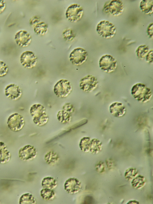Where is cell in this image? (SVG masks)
<instances>
[{"label": "cell", "instance_id": "27", "mask_svg": "<svg viewBox=\"0 0 153 204\" xmlns=\"http://www.w3.org/2000/svg\"><path fill=\"white\" fill-rule=\"evenodd\" d=\"M41 196L42 198L46 200H50L53 199L55 194L53 190L43 188L40 191Z\"/></svg>", "mask_w": 153, "mask_h": 204}, {"label": "cell", "instance_id": "13", "mask_svg": "<svg viewBox=\"0 0 153 204\" xmlns=\"http://www.w3.org/2000/svg\"><path fill=\"white\" fill-rule=\"evenodd\" d=\"M14 39L16 44L21 47L28 46L31 41V36L27 31L22 30L16 34Z\"/></svg>", "mask_w": 153, "mask_h": 204}, {"label": "cell", "instance_id": "16", "mask_svg": "<svg viewBox=\"0 0 153 204\" xmlns=\"http://www.w3.org/2000/svg\"><path fill=\"white\" fill-rule=\"evenodd\" d=\"M11 157V154L5 144L0 141V164H4L8 162Z\"/></svg>", "mask_w": 153, "mask_h": 204}, {"label": "cell", "instance_id": "11", "mask_svg": "<svg viewBox=\"0 0 153 204\" xmlns=\"http://www.w3.org/2000/svg\"><path fill=\"white\" fill-rule=\"evenodd\" d=\"M37 152L36 148L33 145H26L21 148L19 151V158L24 161H28L36 158Z\"/></svg>", "mask_w": 153, "mask_h": 204}, {"label": "cell", "instance_id": "8", "mask_svg": "<svg viewBox=\"0 0 153 204\" xmlns=\"http://www.w3.org/2000/svg\"><path fill=\"white\" fill-rule=\"evenodd\" d=\"M88 57V54L86 50L82 48L78 47L74 48L71 52L69 59L73 64L79 66L86 61Z\"/></svg>", "mask_w": 153, "mask_h": 204}, {"label": "cell", "instance_id": "7", "mask_svg": "<svg viewBox=\"0 0 153 204\" xmlns=\"http://www.w3.org/2000/svg\"><path fill=\"white\" fill-rule=\"evenodd\" d=\"M83 12V8L80 5L73 4L70 5L67 8L65 12V16L69 21L76 22L81 19Z\"/></svg>", "mask_w": 153, "mask_h": 204}, {"label": "cell", "instance_id": "19", "mask_svg": "<svg viewBox=\"0 0 153 204\" xmlns=\"http://www.w3.org/2000/svg\"><path fill=\"white\" fill-rule=\"evenodd\" d=\"M56 116L58 121L64 124L70 123L71 121L72 118L71 114L63 109L58 112Z\"/></svg>", "mask_w": 153, "mask_h": 204}, {"label": "cell", "instance_id": "17", "mask_svg": "<svg viewBox=\"0 0 153 204\" xmlns=\"http://www.w3.org/2000/svg\"><path fill=\"white\" fill-rule=\"evenodd\" d=\"M30 113L33 118H37L46 113V109L42 105L39 103H35L30 107Z\"/></svg>", "mask_w": 153, "mask_h": 204}, {"label": "cell", "instance_id": "4", "mask_svg": "<svg viewBox=\"0 0 153 204\" xmlns=\"http://www.w3.org/2000/svg\"><path fill=\"white\" fill-rule=\"evenodd\" d=\"M124 9V4L122 1L113 0L105 3L103 10L106 13L114 16H118L123 13Z\"/></svg>", "mask_w": 153, "mask_h": 204}, {"label": "cell", "instance_id": "26", "mask_svg": "<svg viewBox=\"0 0 153 204\" xmlns=\"http://www.w3.org/2000/svg\"><path fill=\"white\" fill-rule=\"evenodd\" d=\"M149 51L148 46L145 45H142L138 47L135 52L138 58L142 60L146 57Z\"/></svg>", "mask_w": 153, "mask_h": 204}, {"label": "cell", "instance_id": "39", "mask_svg": "<svg viewBox=\"0 0 153 204\" xmlns=\"http://www.w3.org/2000/svg\"><path fill=\"white\" fill-rule=\"evenodd\" d=\"M106 165L107 166L110 168L112 167L113 166L114 164L112 160H107L106 161Z\"/></svg>", "mask_w": 153, "mask_h": 204}, {"label": "cell", "instance_id": "14", "mask_svg": "<svg viewBox=\"0 0 153 204\" xmlns=\"http://www.w3.org/2000/svg\"><path fill=\"white\" fill-rule=\"evenodd\" d=\"M65 190L68 194H75L80 191L81 188V182L75 178H71L67 180L64 184Z\"/></svg>", "mask_w": 153, "mask_h": 204}, {"label": "cell", "instance_id": "36", "mask_svg": "<svg viewBox=\"0 0 153 204\" xmlns=\"http://www.w3.org/2000/svg\"><path fill=\"white\" fill-rule=\"evenodd\" d=\"M147 32L149 37L152 39L153 38V24L152 22L150 23L148 25Z\"/></svg>", "mask_w": 153, "mask_h": 204}, {"label": "cell", "instance_id": "9", "mask_svg": "<svg viewBox=\"0 0 153 204\" xmlns=\"http://www.w3.org/2000/svg\"><path fill=\"white\" fill-rule=\"evenodd\" d=\"M98 81L94 76L88 74L81 79L79 82L80 89L85 92H90L94 90L98 85Z\"/></svg>", "mask_w": 153, "mask_h": 204}, {"label": "cell", "instance_id": "31", "mask_svg": "<svg viewBox=\"0 0 153 204\" xmlns=\"http://www.w3.org/2000/svg\"><path fill=\"white\" fill-rule=\"evenodd\" d=\"M8 71V68L7 65L3 61L0 60V77L5 76Z\"/></svg>", "mask_w": 153, "mask_h": 204}, {"label": "cell", "instance_id": "34", "mask_svg": "<svg viewBox=\"0 0 153 204\" xmlns=\"http://www.w3.org/2000/svg\"><path fill=\"white\" fill-rule=\"evenodd\" d=\"M40 19L39 17L38 16H34L30 19L29 23L30 25L34 28L37 24L40 22Z\"/></svg>", "mask_w": 153, "mask_h": 204}, {"label": "cell", "instance_id": "5", "mask_svg": "<svg viewBox=\"0 0 153 204\" xmlns=\"http://www.w3.org/2000/svg\"><path fill=\"white\" fill-rule=\"evenodd\" d=\"M8 127L11 131L18 132L25 126V122L23 116L18 113H14L9 116L7 121Z\"/></svg>", "mask_w": 153, "mask_h": 204}, {"label": "cell", "instance_id": "30", "mask_svg": "<svg viewBox=\"0 0 153 204\" xmlns=\"http://www.w3.org/2000/svg\"><path fill=\"white\" fill-rule=\"evenodd\" d=\"M145 179L141 176H139L134 179L132 182L133 186L136 188H139L144 185Z\"/></svg>", "mask_w": 153, "mask_h": 204}, {"label": "cell", "instance_id": "12", "mask_svg": "<svg viewBox=\"0 0 153 204\" xmlns=\"http://www.w3.org/2000/svg\"><path fill=\"white\" fill-rule=\"evenodd\" d=\"M4 92L7 98L13 101L19 99L22 94L21 89L15 83H10L6 86L4 89Z\"/></svg>", "mask_w": 153, "mask_h": 204}, {"label": "cell", "instance_id": "2", "mask_svg": "<svg viewBox=\"0 0 153 204\" xmlns=\"http://www.w3.org/2000/svg\"><path fill=\"white\" fill-rule=\"evenodd\" d=\"M96 30L100 36L107 39L113 38L116 32L115 25L109 21L105 20H102L98 23Z\"/></svg>", "mask_w": 153, "mask_h": 204}, {"label": "cell", "instance_id": "18", "mask_svg": "<svg viewBox=\"0 0 153 204\" xmlns=\"http://www.w3.org/2000/svg\"><path fill=\"white\" fill-rule=\"evenodd\" d=\"M140 7L142 11L146 14H152L153 12V0L142 1L140 3Z\"/></svg>", "mask_w": 153, "mask_h": 204}, {"label": "cell", "instance_id": "29", "mask_svg": "<svg viewBox=\"0 0 153 204\" xmlns=\"http://www.w3.org/2000/svg\"><path fill=\"white\" fill-rule=\"evenodd\" d=\"M64 39L67 41H70L74 39L76 36L74 31L71 29H67L62 34Z\"/></svg>", "mask_w": 153, "mask_h": 204}, {"label": "cell", "instance_id": "28", "mask_svg": "<svg viewBox=\"0 0 153 204\" xmlns=\"http://www.w3.org/2000/svg\"><path fill=\"white\" fill-rule=\"evenodd\" d=\"M49 119L48 115L45 113L40 117L33 118V120L36 125L38 126L42 127L45 125L47 123Z\"/></svg>", "mask_w": 153, "mask_h": 204}, {"label": "cell", "instance_id": "15", "mask_svg": "<svg viewBox=\"0 0 153 204\" xmlns=\"http://www.w3.org/2000/svg\"><path fill=\"white\" fill-rule=\"evenodd\" d=\"M109 111L110 113L114 116L121 117L125 115L126 109L123 103L116 101L110 104L109 107Z\"/></svg>", "mask_w": 153, "mask_h": 204}, {"label": "cell", "instance_id": "23", "mask_svg": "<svg viewBox=\"0 0 153 204\" xmlns=\"http://www.w3.org/2000/svg\"><path fill=\"white\" fill-rule=\"evenodd\" d=\"M48 30V25L44 22H39L34 28L35 33L39 36L45 34L47 32Z\"/></svg>", "mask_w": 153, "mask_h": 204}, {"label": "cell", "instance_id": "6", "mask_svg": "<svg viewBox=\"0 0 153 204\" xmlns=\"http://www.w3.org/2000/svg\"><path fill=\"white\" fill-rule=\"evenodd\" d=\"M100 68L105 72L111 73L114 71L117 67V61L112 56L109 54L102 55L99 60Z\"/></svg>", "mask_w": 153, "mask_h": 204}, {"label": "cell", "instance_id": "35", "mask_svg": "<svg viewBox=\"0 0 153 204\" xmlns=\"http://www.w3.org/2000/svg\"><path fill=\"white\" fill-rule=\"evenodd\" d=\"M153 50L149 51V52L146 57V60L147 62L149 63H152L153 61Z\"/></svg>", "mask_w": 153, "mask_h": 204}, {"label": "cell", "instance_id": "22", "mask_svg": "<svg viewBox=\"0 0 153 204\" xmlns=\"http://www.w3.org/2000/svg\"><path fill=\"white\" fill-rule=\"evenodd\" d=\"M36 201L34 197L29 193H26L20 197L19 201V204H35Z\"/></svg>", "mask_w": 153, "mask_h": 204}, {"label": "cell", "instance_id": "37", "mask_svg": "<svg viewBox=\"0 0 153 204\" xmlns=\"http://www.w3.org/2000/svg\"><path fill=\"white\" fill-rule=\"evenodd\" d=\"M96 168L98 172H103L104 170L105 167L103 162H100L97 165Z\"/></svg>", "mask_w": 153, "mask_h": 204}, {"label": "cell", "instance_id": "32", "mask_svg": "<svg viewBox=\"0 0 153 204\" xmlns=\"http://www.w3.org/2000/svg\"><path fill=\"white\" fill-rule=\"evenodd\" d=\"M137 172V170L136 169H129L126 170L125 176L126 179H131L135 176Z\"/></svg>", "mask_w": 153, "mask_h": 204}, {"label": "cell", "instance_id": "33", "mask_svg": "<svg viewBox=\"0 0 153 204\" xmlns=\"http://www.w3.org/2000/svg\"><path fill=\"white\" fill-rule=\"evenodd\" d=\"M62 109L71 114L74 112V111L73 105L69 103H65L62 107Z\"/></svg>", "mask_w": 153, "mask_h": 204}, {"label": "cell", "instance_id": "10", "mask_svg": "<svg viewBox=\"0 0 153 204\" xmlns=\"http://www.w3.org/2000/svg\"><path fill=\"white\" fill-rule=\"evenodd\" d=\"M20 60L22 66L27 69L34 67L37 62L36 55L33 52L30 51L23 52L20 55Z\"/></svg>", "mask_w": 153, "mask_h": 204}, {"label": "cell", "instance_id": "20", "mask_svg": "<svg viewBox=\"0 0 153 204\" xmlns=\"http://www.w3.org/2000/svg\"><path fill=\"white\" fill-rule=\"evenodd\" d=\"M44 159L47 163L52 165L58 162L59 159V157L56 152L53 151H50L45 155Z\"/></svg>", "mask_w": 153, "mask_h": 204}, {"label": "cell", "instance_id": "38", "mask_svg": "<svg viewBox=\"0 0 153 204\" xmlns=\"http://www.w3.org/2000/svg\"><path fill=\"white\" fill-rule=\"evenodd\" d=\"M6 7L5 2L3 0H0V14L2 13Z\"/></svg>", "mask_w": 153, "mask_h": 204}, {"label": "cell", "instance_id": "21", "mask_svg": "<svg viewBox=\"0 0 153 204\" xmlns=\"http://www.w3.org/2000/svg\"><path fill=\"white\" fill-rule=\"evenodd\" d=\"M42 185L44 188L53 190L57 186V182L53 177H47L44 178L42 181Z\"/></svg>", "mask_w": 153, "mask_h": 204}, {"label": "cell", "instance_id": "1", "mask_svg": "<svg viewBox=\"0 0 153 204\" xmlns=\"http://www.w3.org/2000/svg\"><path fill=\"white\" fill-rule=\"evenodd\" d=\"M131 93L136 100L142 103L149 101L152 97L151 89L144 84L141 83H136L132 86Z\"/></svg>", "mask_w": 153, "mask_h": 204}, {"label": "cell", "instance_id": "25", "mask_svg": "<svg viewBox=\"0 0 153 204\" xmlns=\"http://www.w3.org/2000/svg\"><path fill=\"white\" fill-rule=\"evenodd\" d=\"M91 140L89 137H84L80 140L79 147L83 152L87 153L90 151Z\"/></svg>", "mask_w": 153, "mask_h": 204}, {"label": "cell", "instance_id": "3", "mask_svg": "<svg viewBox=\"0 0 153 204\" xmlns=\"http://www.w3.org/2000/svg\"><path fill=\"white\" fill-rule=\"evenodd\" d=\"M72 91V86L68 80L62 79L58 81L53 86V91L58 97L63 98L68 96Z\"/></svg>", "mask_w": 153, "mask_h": 204}, {"label": "cell", "instance_id": "24", "mask_svg": "<svg viewBox=\"0 0 153 204\" xmlns=\"http://www.w3.org/2000/svg\"><path fill=\"white\" fill-rule=\"evenodd\" d=\"M102 144L98 139L94 138L91 140L90 151L93 154H97L102 150Z\"/></svg>", "mask_w": 153, "mask_h": 204}]
</instances>
